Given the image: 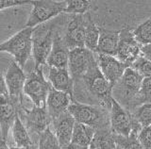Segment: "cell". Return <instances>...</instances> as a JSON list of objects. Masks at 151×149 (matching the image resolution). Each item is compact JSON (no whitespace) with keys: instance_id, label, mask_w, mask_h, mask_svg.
<instances>
[{"instance_id":"cell-1","label":"cell","mask_w":151,"mask_h":149,"mask_svg":"<svg viewBox=\"0 0 151 149\" xmlns=\"http://www.w3.org/2000/svg\"><path fill=\"white\" fill-rule=\"evenodd\" d=\"M75 84L78 88V90H76V94L85 90L90 96H92L98 102V106H101L110 110L113 86L104 77L97 62L93 65L81 80L76 81Z\"/></svg>"},{"instance_id":"cell-2","label":"cell","mask_w":151,"mask_h":149,"mask_svg":"<svg viewBox=\"0 0 151 149\" xmlns=\"http://www.w3.org/2000/svg\"><path fill=\"white\" fill-rule=\"evenodd\" d=\"M144 77L131 67H127L122 78L113 87L112 96L129 112H133L136 106Z\"/></svg>"},{"instance_id":"cell-3","label":"cell","mask_w":151,"mask_h":149,"mask_svg":"<svg viewBox=\"0 0 151 149\" xmlns=\"http://www.w3.org/2000/svg\"><path fill=\"white\" fill-rule=\"evenodd\" d=\"M68 111L72 114L76 122L87 125L96 130L111 128L110 110L101 106L80 103L74 100Z\"/></svg>"},{"instance_id":"cell-4","label":"cell","mask_w":151,"mask_h":149,"mask_svg":"<svg viewBox=\"0 0 151 149\" xmlns=\"http://www.w3.org/2000/svg\"><path fill=\"white\" fill-rule=\"evenodd\" d=\"M34 29L25 27L0 45L1 52L11 54L22 68L25 67L27 62L32 57Z\"/></svg>"},{"instance_id":"cell-5","label":"cell","mask_w":151,"mask_h":149,"mask_svg":"<svg viewBox=\"0 0 151 149\" xmlns=\"http://www.w3.org/2000/svg\"><path fill=\"white\" fill-rule=\"evenodd\" d=\"M57 23L47 22L38 26L33 32V54L34 68L38 69L46 65L50 52L53 47L56 33L59 30Z\"/></svg>"},{"instance_id":"cell-6","label":"cell","mask_w":151,"mask_h":149,"mask_svg":"<svg viewBox=\"0 0 151 149\" xmlns=\"http://www.w3.org/2000/svg\"><path fill=\"white\" fill-rule=\"evenodd\" d=\"M32 11L26 23V27H37L65 11L67 1L32 0Z\"/></svg>"},{"instance_id":"cell-7","label":"cell","mask_w":151,"mask_h":149,"mask_svg":"<svg viewBox=\"0 0 151 149\" xmlns=\"http://www.w3.org/2000/svg\"><path fill=\"white\" fill-rule=\"evenodd\" d=\"M51 84L45 77L42 67L34 68L27 74L24 95L36 107H45L47 97L51 90Z\"/></svg>"},{"instance_id":"cell-8","label":"cell","mask_w":151,"mask_h":149,"mask_svg":"<svg viewBox=\"0 0 151 149\" xmlns=\"http://www.w3.org/2000/svg\"><path fill=\"white\" fill-rule=\"evenodd\" d=\"M18 115L25 124L30 134L39 135L50 127L52 119L49 115L47 107H36L27 109L24 105V101L18 106Z\"/></svg>"},{"instance_id":"cell-9","label":"cell","mask_w":151,"mask_h":149,"mask_svg":"<svg viewBox=\"0 0 151 149\" xmlns=\"http://www.w3.org/2000/svg\"><path fill=\"white\" fill-rule=\"evenodd\" d=\"M142 56V45L137 42L133 29L125 27L120 30V42L118 46L116 58L127 65L131 67L137 59Z\"/></svg>"},{"instance_id":"cell-10","label":"cell","mask_w":151,"mask_h":149,"mask_svg":"<svg viewBox=\"0 0 151 149\" xmlns=\"http://www.w3.org/2000/svg\"><path fill=\"white\" fill-rule=\"evenodd\" d=\"M96 62L97 60L94 53L86 47L70 50L68 70L74 81L81 80Z\"/></svg>"},{"instance_id":"cell-11","label":"cell","mask_w":151,"mask_h":149,"mask_svg":"<svg viewBox=\"0 0 151 149\" xmlns=\"http://www.w3.org/2000/svg\"><path fill=\"white\" fill-rule=\"evenodd\" d=\"M110 123L112 133L116 136L129 137L133 129L132 114L116 99H111L110 109Z\"/></svg>"},{"instance_id":"cell-12","label":"cell","mask_w":151,"mask_h":149,"mask_svg":"<svg viewBox=\"0 0 151 149\" xmlns=\"http://www.w3.org/2000/svg\"><path fill=\"white\" fill-rule=\"evenodd\" d=\"M2 77L9 96L18 105H20L24 101V88L27 81V74L24 72L23 68L15 60H12L9 64L6 73L4 76L2 74Z\"/></svg>"},{"instance_id":"cell-13","label":"cell","mask_w":151,"mask_h":149,"mask_svg":"<svg viewBox=\"0 0 151 149\" xmlns=\"http://www.w3.org/2000/svg\"><path fill=\"white\" fill-rule=\"evenodd\" d=\"M0 100H1V139L8 141L9 131L12 128L15 118L18 115V104L9 95L4 78L1 76V89H0Z\"/></svg>"},{"instance_id":"cell-14","label":"cell","mask_w":151,"mask_h":149,"mask_svg":"<svg viewBox=\"0 0 151 149\" xmlns=\"http://www.w3.org/2000/svg\"><path fill=\"white\" fill-rule=\"evenodd\" d=\"M86 35V14L70 17L65 27L63 40L70 50L85 47Z\"/></svg>"},{"instance_id":"cell-15","label":"cell","mask_w":151,"mask_h":149,"mask_svg":"<svg viewBox=\"0 0 151 149\" xmlns=\"http://www.w3.org/2000/svg\"><path fill=\"white\" fill-rule=\"evenodd\" d=\"M96 60L99 69L111 84L114 87L125 74L127 66L114 56L96 53Z\"/></svg>"},{"instance_id":"cell-16","label":"cell","mask_w":151,"mask_h":149,"mask_svg":"<svg viewBox=\"0 0 151 149\" xmlns=\"http://www.w3.org/2000/svg\"><path fill=\"white\" fill-rule=\"evenodd\" d=\"M53 131L58 138L61 148L72 143V137L76 120L69 111L60 115V117L52 120Z\"/></svg>"},{"instance_id":"cell-17","label":"cell","mask_w":151,"mask_h":149,"mask_svg":"<svg viewBox=\"0 0 151 149\" xmlns=\"http://www.w3.org/2000/svg\"><path fill=\"white\" fill-rule=\"evenodd\" d=\"M70 49L67 47L63 40V36H60V31L56 33L53 47L46 60V66L49 68H68Z\"/></svg>"},{"instance_id":"cell-18","label":"cell","mask_w":151,"mask_h":149,"mask_svg":"<svg viewBox=\"0 0 151 149\" xmlns=\"http://www.w3.org/2000/svg\"><path fill=\"white\" fill-rule=\"evenodd\" d=\"M48 81L53 89L66 92L74 99L75 81L68 68L61 69L48 67Z\"/></svg>"},{"instance_id":"cell-19","label":"cell","mask_w":151,"mask_h":149,"mask_svg":"<svg viewBox=\"0 0 151 149\" xmlns=\"http://www.w3.org/2000/svg\"><path fill=\"white\" fill-rule=\"evenodd\" d=\"M73 101L74 99L68 94L51 88L46 101V107L51 119L54 120L67 112Z\"/></svg>"},{"instance_id":"cell-20","label":"cell","mask_w":151,"mask_h":149,"mask_svg":"<svg viewBox=\"0 0 151 149\" xmlns=\"http://www.w3.org/2000/svg\"><path fill=\"white\" fill-rule=\"evenodd\" d=\"M119 42L120 30H110L100 27V38L96 53L116 57Z\"/></svg>"},{"instance_id":"cell-21","label":"cell","mask_w":151,"mask_h":149,"mask_svg":"<svg viewBox=\"0 0 151 149\" xmlns=\"http://www.w3.org/2000/svg\"><path fill=\"white\" fill-rule=\"evenodd\" d=\"M12 134L13 142L16 147L27 148V149H36L34 142L32 141L29 131L26 128L21 118L17 115L14 124L12 128Z\"/></svg>"},{"instance_id":"cell-22","label":"cell","mask_w":151,"mask_h":149,"mask_svg":"<svg viewBox=\"0 0 151 149\" xmlns=\"http://www.w3.org/2000/svg\"><path fill=\"white\" fill-rule=\"evenodd\" d=\"M117 143L115 135L111 128L98 129L96 131L90 149H115Z\"/></svg>"},{"instance_id":"cell-23","label":"cell","mask_w":151,"mask_h":149,"mask_svg":"<svg viewBox=\"0 0 151 149\" xmlns=\"http://www.w3.org/2000/svg\"><path fill=\"white\" fill-rule=\"evenodd\" d=\"M96 131V130L92 127L76 122L72 137V143L90 149Z\"/></svg>"},{"instance_id":"cell-24","label":"cell","mask_w":151,"mask_h":149,"mask_svg":"<svg viewBox=\"0 0 151 149\" xmlns=\"http://www.w3.org/2000/svg\"><path fill=\"white\" fill-rule=\"evenodd\" d=\"M100 38V27L94 23L90 12L86 13V35H85V47L96 53L98 42Z\"/></svg>"},{"instance_id":"cell-25","label":"cell","mask_w":151,"mask_h":149,"mask_svg":"<svg viewBox=\"0 0 151 149\" xmlns=\"http://www.w3.org/2000/svg\"><path fill=\"white\" fill-rule=\"evenodd\" d=\"M36 149H61L59 140L50 127L38 136Z\"/></svg>"},{"instance_id":"cell-26","label":"cell","mask_w":151,"mask_h":149,"mask_svg":"<svg viewBox=\"0 0 151 149\" xmlns=\"http://www.w3.org/2000/svg\"><path fill=\"white\" fill-rule=\"evenodd\" d=\"M131 114L133 120L143 128L151 125V103L140 105Z\"/></svg>"},{"instance_id":"cell-27","label":"cell","mask_w":151,"mask_h":149,"mask_svg":"<svg viewBox=\"0 0 151 149\" xmlns=\"http://www.w3.org/2000/svg\"><path fill=\"white\" fill-rule=\"evenodd\" d=\"M133 33L137 42L143 46L151 44V17L144 21L133 29Z\"/></svg>"},{"instance_id":"cell-28","label":"cell","mask_w":151,"mask_h":149,"mask_svg":"<svg viewBox=\"0 0 151 149\" xmlns=\"http://www.w3.org/2000/svg\"><path fill=\"white\" fill-rule=\"evenodd\" d=\"M92 5V1L88 0H68L64 12L74 15L86 14L91 10Z\"/></svg>"},{"instance_id":"cell-29","label":"cell","mask_w":151,"mask_h":149,"mask_svg":"<svg viewBox=\"0 0 151 149\" xmlns=\"http://www.w3.org/2000/svg\"><path fill=\"white\" fill-rule=\"evenodd\" d=\"M115 140L117 145L121 146L123 149H144L138 139V134L131 133L129 137L116 136L115 135Z\"/></svg>"},{"instance_id":"cell-30","label":"cell","mask_w":151,"mask_h":149,"mask_svg":"<svg viewBox=\"0 0 151 149\" xmlns=\"http://www.w3.org/2000/svg\"><path fill=\"white\" fill-rule=\"evenodd\" d=\"M145 103H151V77L144 78L139 95L137 96V100H136L137 108L140 105Z\"/></svg>"},{"instance_id":"cell-31","label":"cell","mask_w":151,"mask_h":149,"mask_svg":"<svg viewBox=\"0 0 151 149\" xmlns=\"http://www.w3.org/2000/svg\"><path fill=\"white\" fill-rule=\"evenodd\" d=\"M131 68L136 70L144 78L151 77V60L144 56L141 57L132 64Z\"/></svg>"},{"instance_id":"cell-32","label":"cell","mask_w":151,"mask_h":149,"mask_svg":"<svg viewBox=\"0 0 151 149\" xmlns=\"http://www.w3.org/2000/svg\"><path fill=\"white\" fill-rule=\"evenodd\" d=\"M138 139L144 149H151V125L144 128L141 130Z\"/></svg>"},{"instance_id":"cell-33","label":"cell","mask_w":151,"mask_h":149,"mask_svg":"<svg viewBox=\"0 0 151 149\" xmlns=\"http://www.w3.org/2000/svg\"><path fill=\"white\" fill-rule=\"evenodd\" d=\"M27 4H32L31 0L29 1H27V0H2V1H0V10L4 11L5 9L8 8L27 5Z\"/></svg>"},{"instance_id":"cell-34","label":"cell","mask_w":151,"mask_h":149,"mask_svg":"<svg viewBox=\"0 0 151 149\" xmlns=\"http://www.w3.org/2000/svg\"><path fill=\"white\" fill-rule=\"evenodd\" d=\"M142 56L151 60V44L142 46Z\"/></svg>"},{"instance_id":"cell-35","label":"cell","mask_w":151,"mask_h":149,"mask_svg":"<svg viewBox=\"0 0 151 149\" xmlns=\"http://www.w3.org/2000/svg\"><path fill=\"white\" fill-rule=\"evenodd\" d=\"M61 149H89V148H86V147H83V146H80V145H78V144H75L73 143H71L68 145H66L64 147H63Z\"/></svg>"},{"instance_id":"cell-36","label":"cell","mask_w":151,"mask_h":149,"mask_svg":"<svg viewBox=\"0 0 151 149\" xmlns=\"http://www.w3.org/2000/svg\"><path fill=\"white\" fill-rule=\"evenodd\" d=\"M0 149H11V147H9L8 142L6 140L1 139V142H0Z\"/></svg>"},{"instance_id":"cell-37","label":"cell","mask_w":151,"mask_h":149,"mask_svg":"<svg viewBox=\"0 0 151 149\" xmlns=\"http://www.w3.org/2000/svg\"><path fill=\"white\" fill-rule=\"evenodd\" d=\"M11 149H27V148H21V147H16V146H11Z\"/></svg>"},{"instance_id":"cell-38","label":"cell","mask_w":151,"mask_h":149,"mask_svg":"<svg viewBox=\"0 0 151 149\" xmlns=\"http://www.w3.org/2000/svg\"><path fill=\"white\" fill-rule=\"evenodd\" d=\"M115 149H123V148H122V147H121V146H119V145H117V146H116V148H115Z\"/></svg>"}]
</instances>
